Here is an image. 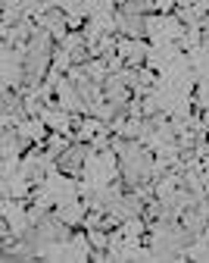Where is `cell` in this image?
Segmentation results:
<instances>
[{
	"instance_id": "5b68a950",
	"label": "cell",
	"mask_w": 209,
	"mask_h": 263,
	"mask_svg": "<svg viewBox=\"0 0 209 263\" xmlns=\"http://www.w3.org/2000/svg\"><path fill=\"white\" fill-rule=\"evenodd\" d=\"M206 201H209V194H206Z\"/></svg>"
},
{
	"instance_id": "3957f363",
	"label": "cell",
	"mask_w": 209,
	"mask_h": 263,
	"mask_svg": "<svg viewBox=\"0 0 209 263\" xmlns=\"http://www.w3.org/2000/svg\"><path fill=\"white\" fill-rule=\"evenodd\" d=\"M53 213H56L66 226L85 229V219H88V213H91V204H88V197H72V201H66V204H56Z\"/></svg>"
},
{
	"instance_id": "277c9868",
	"label": "cell",
	"mask_w": 209,
	"mask_h": 263,
	"mask_svg": "<svg viewBox=\"0 0 209 263\" xmlns=\"http://www.w3.org/2000/svg\"><path fill=\"white\" fill-rule=\"evenodd\" d=\"M25 16H28L25 0H4V16H0L4 28H13V25H16V22H22Z\"/></svg>"
},
{
	"instance_id": "7a4b0ae2",
	"label": "cell",
	"mask_w": 209,
	"mask_h": 263,
	"mask_svg": "<svg viewBox=\"0 0 209 263\" xmlns=\"http://www.w3.org/2000/svg\"><path fill=\"white\" fill-rule=\"evenodd\" d=\"M116 50H119V57L125 60V66H144V63H147V53H150V41H147V38L119 35Z\"/></svg>"
},
{
	"instance_id": "6da1fadb",
	"label": "cell",
	"mask_w": 209,
	"mask_h": 263,
	"mask_svg": "<svg viewBox=\"0 0 209 263\" xmlns=\"http://www.w3.org/2000/svg\"><path fill=\"white\" fill-rule=\"evenodd\" d=\"M88 157H91V144L88 141H72L62 154H59V170L62 173H69V176H78L81 179V173H85V163H88Z\"/></svg>"
}]
</instances>
